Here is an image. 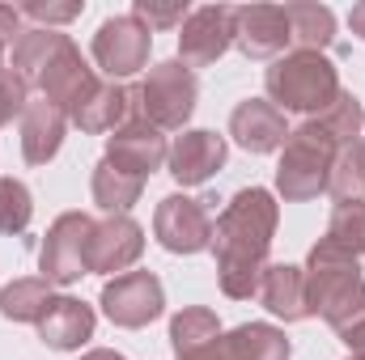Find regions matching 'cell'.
Instances as JSON below:
<instances>
[{
	"label": "cell",
	"mask_w": 365,
	"mask_h": 360,
	"mask_svg": "<svg viewBox=\"0 0 365 360\" xmlns=\"http://www.w3.org/2000/svg\"><path fill=\"white\" fill-rule=\"evenodd\" d=\"M51 301H56V292H51V284L38 275H30V280H13L4 292H0V314L9 318V322H43L47 318V309H51Z\"/></svg>",
	"instance_id": "cb8c5ba5"
},
{
	"label": "cell",
	"mask_w": 365,
	"mask_h": 360,
	"mask_svg": "<svg viewBox=\"0 0 365 360\" xmlns=\"http://www.w3.org/2000/svg\"><path fill=\"white\" fill-rule=\"evenodd\" d=\"M26 106H30V85L13 68H4L0 73V127H9L13 119H21Z\"/></svg>",
	"instance_id": "4dcf8cb0"
},
{
	"label": "cell",
	"mask_w": 365,
	"mask_h": 360,
	"mask_svg": "<svg viewBox=\"0 0 365 360\" xmlns=\"http://www.w3.org/2000/svg\"><path fill=\"white\" fill-rule=\"evenodd\" d=\"M195 102H200L195 73L182 60H162L132 90V115L149 119L158 132H182V123L195 115Z\"/></svg>",
	"instance_id": "5b68a950"
},
{
	"label": "cell",
	"mask_w": 365,
	"mask_h": 360,
	"mask_svg": "<svg viewBox=\"0 0 365 360\" xmlns=\"http://www.w3.org/2000/svg\"><path fill=\"white\" fill-rule=\"evenodd\" d=\"M302 271H306V305H310V318H323L336 335L365 318V280H361L357 259L336 255L323 242H314Z\"/></svg>",
	"instance_id": "7a4b0ae2"
},
{
	"label": "cell",
	"mask_w": 365,
	"mask_h": 360,
	"mask_svg": "<svg viewBox=\"0 0 365 360\" xmlns=\"http://www.w3.org/2000/svg\"><path fill=\"white\" fill-rule=\"evenodd\" d=\"M81 360H123L119 352H110V348H93V352H86Z\"/></svg>",
	"instance_id": "8d00e7d4"
},
{
	"label": "cell",
	"mask_w": 365,
	"mask_h": 360,
	"mask_svg": "<svg viewBox=\"0 0 365 360\" xmlns=\"http://www.w3.org/2000/svg\"><path fill=\"white\" fill-rule=\"evenodd\" d=\"M132 17L153 34V30H175V26L182 30V21L191 17V9H187V0H136Z\"/></svg>",
	"instance_id": "f546056e"
},
{
	"label": "cell",
	"mask_w": 365,
	"mask_h": 360,
	"mask_svg": "<svg viewBox=\"0 0 365 360\" xmlns=\"http://www.w3.org/2000/svg\"><path fill=\"white\" fill-rule=\"evenodd\" d=\"M225 136H217V132H208V127H191V132H182L179 140L170 144V179L179 182V186H200V182H208L221 166H225Z\"/></svg>",
	"instance_id": "9a60e30c"
},
{
	"label": "cell",
	"mask_w": 365,
	"mask_h": 360,
	"mask_svg": "<svg viewBox=\"0 0 365 360\" xmlns=\"http://www.w3.org/2000/svg\"><path fill=\"white\" fill-rule=\"evenodd\" d=\"M255 297L264 301L268 314L284 318V322H306L310 318V305H306V271L293 268V263H268Z\"/></svg>",
	"instance_id": "d6986e66"
},
{
	"label": "cell",
	"mask_w": 365,
	"mask_h": 360,
	"mask_svg": "<svg viewBox=\"0 0 365 360\" xmlns=\"http://www.w3.org/2000/svg\"><path fill=\"white\" fill-rule=\"evenodd\" d=\"M217 339H221V318L212 309H204V305L179 309L170 318V348H175V356H191V352H200V348H208Z\"/></svg>",
	"instance_id": "d4e9b609"
},
{
	"label": "cell",
	"mask_w": 365,
	"mask_h": 360,
	"mask_svg": "<svg viewBox=\"0 0 365 360\" xmlns=\"http://www.w3.org/2000/svg\"><path fill=\"white\" fill-rule=\"evenodd\" d=\"M349 26H353V34L365 43V0H361V4H353V13H349Z\"/></svg>",
	"instance_id": "d590c367"
},
{
	"label": "cell",
	"mask_w": 365,
	"mask_h": 360,
	"mask_svg": "<svg viewBox=\"0 0 365 360\" xmlns=\"http://www.w3.org/2000/svg\"><path fill=\"white\" fill-rule=\"evenodd\" d=\"M234 47L247 60H280V51L289 47V13L276 4L234 9Z\"/></svg>",
	"instance_id": "4fadbf2b"
},
{
	"label": "cell",
	"mask_w": 365,
	"mask_h": 360,
	"mask_svg": "<svg viewBox=\"0 0 365 360\" xmlns=\"http://www.w3.org/2000/svg\"><path fill=\"white\" fill-rule=\"evenodd\" d=\"M340 136L319 119L310 115L302 127L289 132L284 149H280V166H276V191L289 199V203H306V199H319L327 195V182H331V166L340 157Z\"/></svg>",
	"instance_id": "3957f363"
},
{
	"label": "cell",
	"mask_w": 365,
	"mask_h": 360,
	"mask_svg": "<svg viewBox=\"0 0 365 360\" xmlns=\"http://www.w3.org/2000/svg\"><path fill=\"white\" fill-rule=\"evenodd\" d=\"M93 203L106 212V216H128V208L132 203H140V195H145V179H136V174H123L119 166H110L106 157L93 166Z\"/></svg>",
	"instance_id": "44dd1931"
},
{
	"label": "cell",
	"mask_w": 365,
	"mask_h": 360,
	"mask_svg": "<svg viewBox=\"0 0 365 360\" xmlns=\"http://www.w3.org/2000/svg\"><path fill=\"white\" fill-rule=\"evenodd\" d=\"M225 344L238 360H289V352H293L284 331L272 322H242L225 335Z\"/></svg>",
	"instance_id": "603a6c76"
},
{
	"label": "cell",
	"mask_w": 365,
	"mask_h": 360,
	"mask_svg": "<svg viewBox=\"0 0 365 360\" xmlns=\"http://www.w3.org/2000/svg\"><path fill=\"white\" fill-rule=\"evenodd\" d=\"M212 212L217 199H187V195H166L153 212V238L170 255H200L212 246Z\"/></svg>",
	"instance_id": "52a82bcc"
},
{
	"label": "cell",
	"mask_w": 365,
	"mask_h": 360,
	"mask_svg": "<svg viewBox=\"0 0 365 360\" xmlns=\"http://www.w3.org/2000/svg\"><path fill=\"white\" fill-rule=\"evenodd\" d=\"M26 30H21V9L13 4H0V43H17Z\"/></svg>",
	"instance_id": "d6a6232c"
},
{
	"label": "cell",
	"mask_w": 365,
	"mask_h": 360,
	"mask_svg": "<svg viewBox=\"0 0 365 360\" xmlns=\"http://www.w3.org/2000/svg\"><path fill=\"white\" fill-rule=\"evenodd\" d=\"M230 136L247 153H276L289 140V123H284V115L276 110L268 97H247L230 115Z\"/></svg>",
	"instance_id": "2e32d148"
},
{
	"label": "cell",
	"mask_w": 365,
	"mask_h": 360,
	"mask_svg": "<svg viewBox=\"0 0 365 360\" xmlns=\"http://www.w3.org/2000/svg\"><path fill=\"white\" fill-rule=\"evenodd\" d=\"M327 195L336 203H365V144H349L340 149L336 166H331V182H327Z\"/></svg>",
	"instance_id": "83f0119b"
},
{
	"label": "cell",
	"mask_w": 365,
	"mask_h": 360,
	"mask_svg": "<svg viewBox=\"0 0 365 360\" xmlns=\"http://www.w3.org/2000/svg\"><path fill=\"white\" fill-rule=\"evenodd\" d=\"M86 136H106V132H115V127H123L128 119H132V90L128 85H119V81H102L93 97L86 106H77L73 115H68Z\"/></svg>",
	"instance_id": "ffe728a7"
},
{
	"label": "cell",
	"mask_w": 365,
	"mask_h": 360,
	"mask_svg": "<svg viewBox=\"0 0 365 360\" xmlns=\"http://www.w3.org/2000/svg\"><path fill=\"white\" fill-rule=\"evenodd\" d=\"M166 309V288L153 271H123L102 288V314L123 327V331H140L153 318H162Z\"/></svg>",
	"instance_id": "9c48e42d"
},
{
	"label": "cell",
	"mask_w": 365,
	"mask_h": 360,
	"mask_svg": "<svg viewBox=\"0 0 365 360\" xmlns=\"http://www.w3.org/2000/svg\"><path fill=\"white\" fill-rule=\"evenodd\" d=\"M264 90L280 115H319L336 102L340 73L323 51H289L264 73Z\"/></svg>",
	"instance_id": "277c9868"
},
{
	"label": "cell",
	"mask_w": 365,
	"mask_h": 360,
	"mask_svg": "<svg viewBox=\"0 0 365 360\" xmlns=\"http://www.w3.org/2000/svg\"><path fill=\"white\" fill-rule=\"evenodd\" d=\"M179 360H238L230 352V344H225V335L217 339V344H208V348H200V352H191V356H179Z\"/></svg>",
	"instance_id": "e575fe53"
},
{
	"label": "cell",
	"mask_w": 365,
	"mask_h": 360,
	"mask_svg": "<svg viewBox=\"0 0 365 360\" xmlns=\"http://www.w3.org/2000/svg\"><path fill=\"white\" fill-rule=\"evenodd\" d=\"M280 203L264 186H242L221 216L212 221V255H217V284L230 301H251L268 271Z\"/></svg>",
	"instance_id": "6da1fadb"
},
{
	"label": "cell",
	"mask_w": 365,
	"mask_h": 360,
	"mask_svg": "<svg viewBox=\"0 0 365 360\" xmlns=\"http://www.w3.org/2000/svg\"><path fill=\"white\" fill-rule=\"evenodd\" d=\"M93 305L77 301V297H56L47 318L38 322V339L51 348V352H77L93 339Z\"/></svg>",
	"instance_id": "e0dca14e"
},
{
	"label": "cell",
	"mask_w": 365,
	"mask_h": 360,
	"mask_svg": "<svg viewBox=\"0 0 365 360\" xmlns=\"http://www.w3.org/2000/svg\"><path fill=\"white\" fill-rule=\"evenodd\" d=\"M340 339L349 344V352H353V360H365V318H361V322H353L349 331H340Z\"/></svg>",
	"instance_id": "836d02e7"
},
{
	"label": "cell",
	"mask_w": 365,
	"mask_h": 360,
	"mask_svg": "<svg viewBox=\"0 0 365 360\" xmlns=\"http://www.w3.org/2000/svg\"><path fill=\"white\" fill-rule=\"evenodd\" d=\"M145 255V229L132 216H106L93 221L90 238V271L93 275H123L136 259Z\"/></svg>",
	"instance_id": "5bb4252c"
},
{
	"label": "cell",
	"mask_w": 365,
	"mask_h": 360,
	"mask_svg": "<svg viewBox=\"0 0 365 360\" xmlns=\"http://www.w3.org/2000/svg\"><path fill=\"white\" fill-rule=\"evenodd\" d=\"M34 221V195L13 174H0V233H26Z\"/></svg>",
	"instance_id": "f1b7e54d"
},
{
	"label": "cell",
	"mask_w": 365,
	"mask_h": 360,
	"mask_svg": "<svg viewBox=\"0 0 365 360\" xmlns=\"http://www.w3.org/2000/svg\"><path fill=\"white\" fill-rule=\"evenodd\" d=\"M289 13V43L297 51H323L336 38V13L327 4H284Z\"/></svg>",
	"instance_id": "7402d4cb"
},
{
	"label": "cell",
	"mask_w": 365,
	"mask_h": 360,
	"mask_svg": "<svg viewBox=\"0 0 365 360\" xmlns=\"http://www.w3.org/2000/svg\"><path fill=\"white\" fill-rule=\"evenodd\" d=\"M90 238H93V216L90 212H60L43 238L38 250V271L47 284H77L90 275Z\"/></svg>",
	"instance_id": "8992f818"
},
{
	"label": "cell",
	"mask_w": 365,
	"mask_h": 360,
	"mask_svg": "<svg viewBox=\"0 0 365 360\" xmlns=\"http://www.w3.org/2000/svg\"><path fill=\"white\" fill-rule=\"evenodd\" d=\"M149 51H153V34L132 13L106 17L93 34V60L110 81H123V77H136L140 68H149Z\"/></svg>",
	"instance_id": "ba28073f"
},
{
	"label": "cell",
	"mask_w": 365,
	"mask_h": 360,
	"mask_svg": "<svg viewBox=\"0 0 365 360\" xmlns=\"http://www.w3.org/2000/svg\"><path fill=\"white\" fill-rule=\"evenodd\" d=\"M0 73H4V43H0Z\"/></svg>",
	"instance_id": "74e56055"
},
{
	"label": "cell",
	"mask_w": 365,
	"mask_h": 360,
	"mask_svg": "<svg viewBox=\"0 0 365 360\" xmlns=\"http://www.w3.org/2000/svg\"><path fill=\"white\" fill-rule=\"evenodd\" d=\"M64 132H68V115L60 106H51L47 97L30 102L26 115H21V157L30 166H47L60 153Z\"/></svg>",
	"instance_id": "ac0fdd59"
},
{
	"label": "cell",
	"mask_w": 365,
	"mask_h": 360,
	"mask_svg": "<svg viewBox=\"0 0 365 360\" xmlns=\"http://www.w3.org/2000/svg\"><path fill=\"white\" fill-rule=\"evenodd\" d=\"M361 144H365V136H361Z\"/></svg>",
	"instance_id": "f35d334b"
},
{
	"label": "cell",
	"mask_w": 365,
	"mask_h": 360,
	"mask_svg": "<svg viewBox=\"0 0 365 360\" xmlns=\"http://www.w3.org/2000/svg\"><path fill=\"white\" fill-rule=\"evenodd\" d=\"M349 360H353V356H349Z\"/></svg>",
	"instance_id": "ab89813d"
},
{
	"label": "cell",
	"mask_w": 365,
	"mask_h": 360,
	"mask_svg": "<svg viewBox=\"0 0 365 360\" xmlns=\"http://www.w3.org/2000/svg\"><path fill=\"white\" fill-rule=\"evenodd\" d=\"M319 242L327 250H336V255L361 259L365 255V203H336L331 221H327V233Z\"/></svg>",
	"instance_id": "4316f807"
},
{
	"label": "cell",
	"mask_w": 365,
	"mask_h": 360,
	"mask_svg": "<svg viewBox=\"0 0 365 360\" xmlns=\"http://www.w3.org/2000/svg\"><path fill=\"white\" fill-rule=\"evenodd\" d=\"M98 85H102V81L93 77V68L86 64V55H81V47H77L73 38H64V47L47 60V68H43L38 81H34V90H43V97H47L51 106H60L64 115H73L77 106H86Z\"/></svg>",
	"instance_id": "8fae6325"
},
{
	"label": "cell",
	"mask_w": 365,
	"mask_h": 360,
	"mask_svg": "<svg viewBox=\"0 0 365 360\" xmlns=\"http://www.w3.org/2000/svg\"><path fill=\"white\" fill-rule=\"evenodd\" d=\"M106 162L119 166L123 174L149 179V174H158V170L170 162V144H166V136H162L149 119L132 115L123 127H115V132L106 136Z\"/></svg>",
	"instance_id": "30bf717a"
},
{
	"label": "cell",
	"mask_w": 365,
	"mask_h": 360,
	"mask_svg": "<svg viewBox=\"0 0 365 360\" xmlns=\"http://www.w3.org/2000/svg\"><path fill=\"white\" fill-rule=\"evenodd\" d=\"M21 17L38 21V30H56V26H68L81 17V4L68 0V4H51V0H26L21 4Z\"/></svg>",
	"instance_id": "1f68e13d"
},
{
	"label": "cell",
	"mask_w": 365,
	"mask_h": 360,
	"mask_svg": "<svg viewBox=\"0 0 365 360\" xmlns=\"http://www.w3.org/2000/svg\"><path fill=\"white\" fill-rule=\"evenodd\" d=\"M230 47H234V9H225V4L191 9V17L182 21V30H179V60L182 64L191 73L195 68H208Z\"/></svg>",
	"instance_id": "7c38bea8"
},
{
	"label": "cell",
	"mask_w": 365,
	"mask_h": 360,
	"mask_svg": "<svg viewBox=\"0 0 365 360\" xmlns=\"http://www.w3.org/2000/svg\"><path fill=\"white\" fill-rule=\"evenodd\" d=\"M64 38L68 34H60V30H26L17 43H13V73L26 81V85H34L38 81V73L47 68V60L64 47Z\"/></svg>",
	"instance_id": "484cf974"
}]
</instances>
